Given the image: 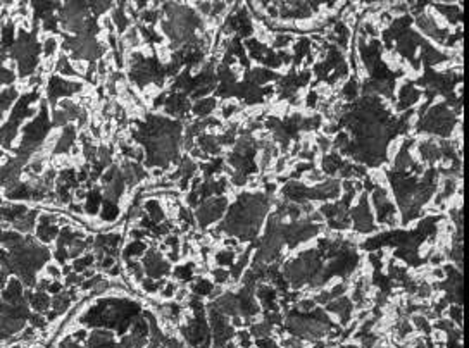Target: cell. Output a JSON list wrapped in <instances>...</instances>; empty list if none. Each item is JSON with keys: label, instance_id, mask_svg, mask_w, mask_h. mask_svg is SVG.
<instances>
[{"label": "cell", "instance_id": "cell-1", "mask_svg": "<svg viewBox=\"0 0 469 348\" xmlns=\"http://www.w3.org/2000/svg\"><path fill=\"white\" fill-rule=\"evenodd\" d=\"M443 317H447V319H449L450 323L456 324L457 328H463V321H464L463 305H459V303H450V305L447 307V310H445V314H443Z\"/></svg>", "mask_w": 469, "mask_h": 348}, {"label": "cell", "instance_id": "cell-2", "mask_svg": "<svg viewBox=\"0 0 469 348\" xmlns=\"http://www.w3.org/2000/svg\"><path fill=\"white\" fill-rule=\"evenodd\" d=\"M402 145H404V136H397L393 142L386 143V159H388L390 164L393 162V159L400 154Z\"/></svg>", "mask_w": 469, "mask_h": 348}, {"label": "cell", "instance_id": "cell-3", "mask_svg": "<svg viewBox=\"0 0 469 348\" xmlns=\"http://www.w3.org/2000/svg\"><path fill=\"white\" fill-rule=\"evenodd\" d=\"M316 307H317V303L312 297H300L297 302H295V309L302 314H311Z\"/></svg>", "mask_w": 469, "mask_h": 348}, {"label": "cell", "instance_id": "cell-4", "mask_svg": "<svg viewBox=\"0 0 469 348\" xmlns=\"http://www.w3.org/2000/svg\"><path fill=\"white\" fill-rule=\"evenodd\" d=\"M57 45H59V42L55 40V36H49V38L43 42V55H47V57H52V55H55Z\"/></svg>", "mask_w": 469, "mask_h": 348}, {"label": "cell", "instance_id": "cell-5", "mask_svg": "<svg viewBox=\"0 0 469 348\" xmlns=\"http://www.w3.org/2000/svg\"><path fill=\"white\" fill-rule=\"evenodd\" d=\"M210 9H212V2H195V12L200 17L207 19L210 16Z\"/></svg>", "mask_w": 469, "mask_h": 348}, {"label": "cell", "instance_id": "cell-6", "mask_svg": "<svg viewBox=\"0 0 469 348\" xmlns=\"http://www.w3.org/2000/svg\"><path fill=\"white\" fill-rule=\"evenodd\" d=\"M47 272H49V276L52 277V279L55 281V279H61L62 277V271H61V267L59 265H47Z\"/></svg>", "mask_w": 469, "mask_h": 348}, {"label": "cell", "instance_id": "cell-7", "mask_svg": "<svg viewBox=\"0 0 469 348\" xmlns=\"http://www.w3.org/2000/svg\"><path fill=\"white\" fill-rule=\"evenodd\" d=\"M338 348H361V347H359V343H356V342H345V343H342V345H338Z\"/></svg>", "mask_w": 469, "mask_h": 348}, {"label": "cell", "instance_id": "cell-8", "mask_svg": "<svg viewBox=\"0 0 469 348\" xmlns=\"http://www.w3.org/2000/svg\"><path fill=\"white\" fill-rule=\"evenodd\" d=\"M390 348H393V347H390Z\"/></svg>", "mask_w": 469, "mask_h": 348}]
</instances>
